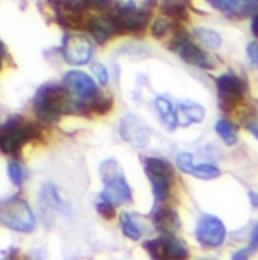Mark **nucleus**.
I'll return each instance as SVG.
<instances>
[{
    "mask_svg": "<svg viewBox=\"0 0 258 260\" xmlns=\"http://www.w3.org/2000/svg\"><path fill=\"white\" fill-rule=\"evenodd\" d=\"M33 106L36 115L42 122L52 123L59 120L64 114H77L78 102H75L70 95V90L65 86L49 83L38 89Z\"/></svg>",
    "mask_w": 258,
    "mask_h": 260,
    "instance_id": "1",
    "label": "nucleus"
},
{
    "mask_svg": "<svg viewBox=\"0 0 258 260\" xmlns=\"http://www.w3.org/2000/svg\"><path fill=\"white\" fill-rule=\"evenodd\" d=\"M41 137L39 126L20 115L10 117L0 125V150L5 154L17 157L28 142Z\"/></svg>",
    "mask_w": 258,
    "mask_h": 260,
    "instance_id": "2",
    "label": "nucleus"
},
{
    "mask_svg": "<svg viewBox=\"0 0 258 260\" xmlns=\"http://www.w3.org/2000/svg\"><path fill=\"white\" fill-rule=\"evenodd\" d=\"M100 175H101V179L104 184L103 192L100 193L101 201H104L114 207L132 201L131 187L126 181L123 169L120 167V164L115 159H106L101 164Z\"/></svg>",
    "mask_w": 258,
    "mask_h": 260,
    "instance_id": "3",
    "label": "nucleus"
},
{
    "mask_svg": "<svg viewBox=\"0 0 258 260\" xmlns=\"http://www.w3.org/2000/svg\"><path fill=\"white\" fill-rule=\"evenodd\" d=\"M114 13L107 14L115 33H140L146 30L151 20V11L137 8L132 2L115 4Z\"/></svg>",
    "mask_w": 258,
    "mask_h": 260,
    "instance_id": "4",
    "label": "nucleus"
},
{
    "mask_svg": "<svg viewBox=\"0 0 258 260\" xmlns=\"http://www.w3.org/2000/svg\"><path fill=\"white\" fill-rule=\"evenodd\" d=\"M0 223L16 232H31L36 226V218L25 200L11 197L0 203Z\"/></svg>",
    "mask_w": 258,
    "mask_h": 260,
    "instance_id": "5",
    "label": "nucleus"
},
{
    "mask_svg": "<svg viewBox=\"0 0 258 260\" xmlns=\"http://www.w3.org/2000/svg\"><path fill=\"white\" fill-rule=\"evenodd\" d=\"M145 172L150 178L151 187H153V195L157 206H163L170 195L173 188V165L162 157H146L145 159Z\"/></svg>",
    "mask_w": 258,
    "mask_h": 260,
    "instance_id": "6",
    "label": "nucleus"
},
{
    "mask_svg": "<svg viewBox=\"0 0 258 260\" xmlns=\"http://www.w3.org/2000/svg\"><path fill=\"white\" fill-rule=\"evenodd\" d=\"M143 248L151 260H187L190 257L189 246L174 235H160L145 242Z\"/></svg>",
    "mask_w": 258,
    "mask_h": 260,
    "instance_id": "7",
    "label": "nucleus"
},
{
    "mask_svg": "<svg viewBox=\"0 0 258 260\" xmlns=\"http://www.w3.org/2000/svg\"><path fill=\"white\" fill-rule=\"evenodd\" d=\"M218 87V100L219 108L224 112H232L237 109L238 105L243 102V97L247 90V83L235 74H223L216 80Z\"/></svg>",
    "mask_w": 258,
    "mask_h": 260,
    "instance_id": "8",
    "label": "nucleus"
},
{
    "mask_svg": "<svg viewBox=\"0 0 258 260\" xmlns=\"http://www.w3.org/2000/svg\"><path fill=\"white\" fill-rule=\"evenodd\" d=\"M93 53V45L84 35H70L67 33L62 41V56L72 66L87 64Z\"/></svg>",
    "mask_w": 258,
    "mask_h": 260,
    "instance_id": "9",
    "label": "nucleus"
},
{
    "mask_svg": "<svg viewBox=\"0 0 258 260\" xmlns=\"http://www.w3.org/2000/svg\"><path fill=\"white\" fill-rule=\"evenodd\" d=\"M196 240L207 248H219L226 240V226L215 215H202L195 229Z\"/></svg>",
    "mask_w": 258,
    "mask_h": 260,
    "instance_id": "10",
    "label": "nucleus"
},
{
    "mask_svg": "<svg viewBox=\"0 0 258 260\" xmlns=\"http://www.w3.org/2000/svg\"><path fill=\"white\" fill-rule=\"evenodd\" d=\"M64 84L81 100H92L98 95V87L87 74L81 70H70L64 75Z\"/></svg>",
    "mask_w": 258,
    "mask_h": 260,
    "instance_id": "11",
    "label": "nucleus"
},
{
    "mask_svg": "<svg viewBox=\"0 0 258 260\" xmlns=\"http://www.w3.org/2000/svg\"><path fill=\"white\" fill-rule=\"evenodd\" d=\"M120 134L126 142L138 148L146 147L151 137V131L146 128V125L134 115H126L122 119Z\"/></svg>",
    "mask_w": 258,
    "mask_h": 260,
    "instance_id": "12",
    "label": "nucleus"
},
{
    "mask_svg": "<svg viewBox=\"0 0 258 260\" xmlns=\"http://www.w3.org/2000/svg\"><path fill=\"white\" fill-rule=\"evenodd\" d=\"M179 56L185 61L189 62L192 66H196L199 69H205V70H212L215 69V61L213 58L210 56L204 49H201V47H198L196 44H193L190 39H185L182 41L179 45H176L174 49Z\"/></svg>",
    "mask_w": 258,
    "mask_h": 260,
    "instance_id": "13",
    "label": "nucleus"
},
{
    "mask_svg": "<svg viewBox=\"0 0 258 260\" xmlns=\"http://www.w3.org/2000/svg\"><path fill=\"white\" fill-rule=\"evenodd\" d=\"M177 167L183 173H189L195 178L205 179V181L207 179H216L221 176V170L216 167V165H212V164L195 165L193 154H190V153H180L177 156Z\"/></svg>",
    "mask_w": 258,
    "mask_h": 260,
    "instance_id": "14",
    "label": "nucleus"
},
{
    "mask_svg": "<svg viewBox=\"0 0 258 260\" xmlns=\"http://www.w3.org/2000/svg\"><path fill=\"white\" fill-rule=\"evenodd\" d=\"M153 223L157 231L163 235H173L180 228V220L177 212L170 206H157L153 210Z\"/></svg>",
    "mask_w": 258,
    "mask_h": 260,
    "instance_id": "15",
    "label": "nucleus"
},
{
    "mask_svg": "<svg viewBox=\"0 0 258 260\" xmlns=\"http://www.w3.org/2000/svg\"><path fill=\"white\" fill-rule=\"evenodd\" d=\"M86 30L101 45L106 44L115 35L109 16H89Z\"/></svg>",
    "mask_w": 258,
    "mask_h": 260,
    "instance_id": "16",
    "label": "nucleus"
},
{
    "mask_svg": "<svg viewBox=\"0 0 258 260\" xmlns=\"http://www.w3.org/2000/svg\"><path fill=\"white\" fill-rule=\"evenodd\" d=\"M174 109H176L177 125H180V126H190L193 123L204 122L205 111L198 103H193V102H180V103H177V106Z\"/></svg>",
    "mask_w": 258,
    "mask_h": 260,
    "instance_id": "17",
    "label": "nucleus"
},
{
    "mask_svg": "<svg viewBox=\"0 0 258 260\" xmlns=\"http://www.w3.org/2000/svg\"><path fill=\"white\" fill-rule=\"evenodd\" d=\"M210 5L215 7L219 11L235 14V16H249V14H256L258 11V2L256 0H247V2H237V0H212Z\"/></svg>",
    "mask_w": 258,
    "mask_h": 260,
    "instance_id": "18",
    "label": "nucleus"
},
{
    "mask_svg": "<svg viewBox=\"0 0 258 260\" xmlns=\"http://www.w3.org/2000/svg\"><path fill=\"white\" fill-rule=\"evenodd\" d=\"M154 106L160 115L162 122L165 123L170 129H174L177 126V119H176V109H174L173 103L165 97H157L154 102Z\"/></svg>",
    "mask_w": 258,
    "mask_h": 260,
    "instance_id": "19",
    "label": "nucleus"
},
{
    "mask_svg": "<svg viewBox=\"0 0 258 260\" xmlns=\"http://www.w3.org/2000/svg\"><path fill=\"white\" fill-rule=\"evenodd\" d=\"M41 204L42 209H58L61 206V198L59 193L56 192V188L53 184H45L41 190Z\"/></svg>",
    "mask_w": 258,
    "mask_h": 260,
    "instance_id": "20",
    "label": "nucleus"
},
{
    "mask_svg": "<svg viewBox=\"0 0 258 260\" xmlns=\"http://www.w3.org/2000/svg\"><path fill=\"white\" fill-rule=\"evenodd\" d=\"M195 35L204 45L210 47V49H219L223 44V38L219 36V33L212 28L198 27L195 28Z\"/></svg>",
    "mask_w": 258,
    "mask_h": 260,
    "instance_id": "21",
    "label": "nucleus"
},
{
    "mask_svg": "<svg viewBox=\"0 0 258 260\" xmlns=\"http://www.w3.org/2000/svg\"><path fill=\"white\" fill-rule=\"evenodd\" d=\"M215 131L218 133V136L226 142V145L229 147H233L237 144V133H235V128H233V125L227 120V119H221L216 122L215 125Z\"/></svg>",
    "mask_w": 258,
    "mask_h": 260,
    "instance_id": "22",
    "label": "nucleus"
},
{
    "mask_svg": "<svg viewBox=\"0 0 258 260\" xmlns=\"http://www.w3.org/2000/svg\"><path fill=\"white\" fill-rule=\"evenodd\" d=\"M120 226L128 239L137 242V240H140V237H142V231H140V228L135 224L134 218L131 217V214H128V212H122L120 214Z\"/></svg>",
    "mask_w": 258,
    "mask_h": 260,
    "instance_id": "23",
    "label": "nucleus"
},
{
    "mask_svg": "<svg viewBox=\"0 0 258 260\" xmlns=\"http://www.w3.org/2000/svg\"><path fill=\"white\" fill-rule=\"evenodd\" d=\"M162 11L165 13V16L168 19H173L174 22L189 19V11H187V7L183 4L165 2V4H162Z\"/></svg>",
    "mask_w": 258,
    "mask_h": 260,
    "instance_id": "24",
    "label": "nucleus"
},
{
    "mask_svg": "<svg viewBox=\"0 0 258 260\" xmlns=\"http://www.w3.org/2000/svg\"><path fill=\"white\" fill-rule=\"evenodd\" d=\"M87 106V112L92 111V112H95L98 115H106L112 106H114V100L107 95H97L95 99H92L89 103H86Z\"/></svg>",
    "mask_w": 258,
    "mask_h": 260,
    "instance_id": "25",
    "label": "nucleus"
},
{
    "mask_svg": "<svg viewBox=\"0 0 258 260\" xmlns=\"http://www.w3.org/2000/svg\"><path fill=\"white\" fill-rule=\"evenodd\" d=\"M173 23L168 17H157L154 22H153V27H151V33L154 38L157 39H162L163 36H167V33L171 30Z\"/></svg>",
    "mask_w": 258,
    "mask_h": 260,
    "instance_id": "26",
    "label": "nucleus"
},
{
    "mask_svg": "<svg viewBox=\"0 0 258 260\" xmlns=\"http://www.w3.org/2000/svg\"><path fill=\"white\" fill-rule=\"evenodd\" d=\"M8 176L16 185H20L23 179H25V172H23V169L20 167V164L17 160H11L8 164Z\"/></svg>",
    "mask_w": 258,
    "mask_h": 260,
    "instance_id": "27",
    "label": "nucleus"
},
{
    "mask_svg": "<svg viewBox=\"0 0 258 260\" xmlns=\"http://www.w3.org/2000/svg\"><path fill=\"white\" fill-rule=\"evenodd\" d=\"M92 72H93V75L97 77V80H98L100 84H106V83H107L109 75H107V70H106V67H104L103 64H100V62H93V64H92Z\"/></svg>",
    "mask_w": 258,
    "mask_h": 260,
    "instance_id": "28",
    "label": "nucleus"
},
{
    "mask_svg": "<svg viewBox=\"0 0 258 260\" xmlns=\"http://www.w3.org/2000/svg\"><path fill=\"white\" fill-rule=\"evenodd\" d=\"M97 210H98V214L104 218V220H112L115 217V207L104 203V201H100L97 203Z\"/></svg>",
    "mask_w": 258,
    "mask_h": 260,
    "instance_id": "29",
    "label": "nucleus"
},
{
    "mask_svg": "<svg viewBox=\"0 0 258 260\" xmlns=\"http://www.w3.org/2000/svg\"><path fill=\"white\" fill-rule=\"evenodd\" d=\"M246 53H247V58H249V62L258 69V42L252 41L246 45Z\"/></svg>",
    "mask_w": 258,
    "mask_h": 260,
    "instance_id": "30",
    "label": "nucleus"
},
{
    "mask_svg": "<svg viewBox=\"0 0 258 260\" xmlns=\"http://www.w3.org/2000/svg\"><path fill=\"white\" fill-rule=\"evenodd\" d=\"M250 252H256L258 251V223L255 224V228L252 229V234H250V240H249V248H247Z\"/></svg>",
    "mask_w": 258,
    "mask_h": 260,
    "instance_id": "31",
    "label": "nucleus"
},
{
    "mask_svg": "<svg viewBox=\"0 0 258 260\" xmlns=\"http://www.w3.org/2000/svg\"><path fill=\"white\" fill-rule=\"evenodd\" d=\"M0 260H27V258H25V255L19 254L17 249H10V252L7 255H4Z\"/></svg>",
    "mask_w": 258,
    "mask_h": 260,
    "instance_id": "32",
    "label": "nucleus"
},
{
    "mask_svg": "<svg viewBox=\"0 0 258 260\" xmlns=\"http://www.w3.org/2000/svg\"><path fill=\"white\" fill-rule=\"evenodd\" d=\"M249 257H250V251L247 248H244V249H240L233 254L232 260H249Z\"/></svg>",
    "mask_w": 258,
    "mask_h": 260,
    "instance_id": "33",
    "label": "nucleus"
},
{
    "mask_svg": "<svg viewBox=\"0 0 258 260\" xmlns=\"http://www.w3.org/2000/svg\"><path fill=\"white\" fill-rule=\"evenodd\" d=\"M246 128L249 129V133H252V134L258 139V122L250 120V122H247V123H246Z\"/></svg>",
    "mask_w": 258,
    "mask_h": 260,
    "instance_id": "34",
    "label": "nucleus"
},
{
    "mask_svg": "<svg viewBox=\"0 0 258 260\" xmlns=\"http://www.w3.org/2000/svg\"><path fill=\"white\" fill-rule=\"evenodd\" d=\"M250 28H252V33L258 38V13L253 14V17H252V25H250Z\"/></svg>",
    "mask_w": 258,
    "mask_h": 260,
    "instance_id": "35",
    "label": "nucleus"
},
{
    "mask_svg": "<svg viewBox=\"0 0 258 260\" xmlns=\"http://www.w3.org/2000/svg\"><path fill=\"white\" fill-rule=\"evenodd\" d=\"M4 59H5V44L0 41V70L4 69Z\"/></svg>",
    "mask_w": 258,
    "mask_h": 260,
    "instance_id": "36",
    "label": "nucleus"
},
{
    "mask_svg": "<svg viewBox=\"0 0 258 260\" xmlns=\"http://www.w3.org/2000/svg\"><path fill=\"white\" fill-rule=\"evenodd\" d=\"M249 198H250L252 204L258 209V193L256 192H249Z\"/></svg>",
    "mask_w": 258,
    "mask_h": 260,
    "instance_id": "37",
    "label": "nucleus"
}]
</instances>
